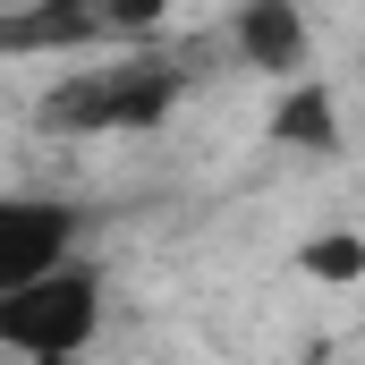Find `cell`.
<instances>
[{
    "label": "cell",
    "instance_id": "6da1fadb",
    "mask_svg": "<svg viewBox=\"0 0 365 365\" xmlns=\"http://www.w3.org/2000/svg\"><path fill=\"white\" fill-rule=\"evenodd\" d=\"M187 102V68L162 43H102L77 68H60L51 93L34 102V119L51 136H153L170 128Z\"/></svg>",
    "mask_w": 365,
    "mask_h": 365
},
{
    "label": "cell",
    "instance_id": "7a4b0ae2",
    "mask_svg": "<svg viewBox=\"0 0 365 365\" xmlns=\"http://www.w3.org/2000/svg\"><path fill=\"white\" fill-rule=\"evenodd\" d=\"M102 314H110V280L102 264H60V272L26 280L0 297V357L17 365H77L102 340Z\"/></svg>",
    "mask_w": 365,
    "mask_h": 365
},
{
    "label": "cell",
    "instance_id": "3957f363",
    "mask_svg": "<svg viewBox=\"0 0 365 365\" xmlns=\"http://www.w3.org/2000/svg\"><path fill=\"white\" fill-rule=\"evenodd\" d=\"M86 247V212L68 195H43V187H0V297L26 289V280L77 264Z\"/></svg>",
    "mask_w": 365,
    "mask_h": 365
},
{
    "label": "cell",
    "instance_id": "277c9868",
    "mask_svg": "<svg viewBox=\"0 0 365 365\" xmlns=\"http://www.w3.org/2000/svg\"><path fill=\"white\" fill-rule=\"evenodd\" d=\"M230 51H238V68H255L272 86L314 77V26H306L297 0H238L230 9Z\"/></svg>",
    "mask_w": 365,
    "mask_h": 365
},
{
    "label": "cell",
    "instance_id": "5b68a950",
    "mask_svg": "<svg viewBox=\"0 0 365 365\" xmlns=\"http://www.w3.org/2000/svg\"><path fill=\"white\" fill-rule=\"evenodd\" d=\"M272 136L280 145H306V153H331V145H340V110H331L323 77H297V86H289V102L272 110Z\"/></svg>",
    "mask_w": 365,
    "mask_h": 365
},
{
    "label": "cell",
    "instance_id": "8992f818",
    "mask_svg": "<svg viewBox=\"0 0 365 365\" xmlns=\"http://www.w3.org/2000/svg\"><path fill=\"white\" fill-rule=\"evenodd\" d=\"M297 272H314V280H357V272H365V238H306V247H297Z\"/></svg>",
    "mask_w": 365,
    "mask_h": 365
},
{
    "label": "cell",
    "instance_id": "52a82bcc",
    "mask_svg": "<svg viewBox=\"0 0 365 365\" xmlns=\"http://www.w3.org/2000/svg\"><path fill=\"white\" fill-rule=\"evenodd\" d=\"M0 9H43V0H0Z\"/></svg>",
    "mask_w": 365,
    "mask_h": 365
}]
</instances>
